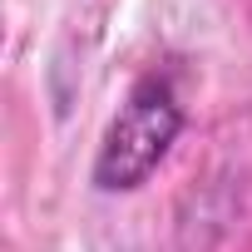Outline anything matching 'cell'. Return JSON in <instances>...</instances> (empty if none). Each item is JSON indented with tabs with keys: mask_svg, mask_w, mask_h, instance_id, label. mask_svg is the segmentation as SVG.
Returning a JSON list of instances; mask_svg holds the SVG:
<instances>
[{
	"mask_svg": "<svg viewBox=\"0 0 252 252\" xmlns=\"http://www.w3.org/2000/svg\"><path fill=\"white\" fill-rule=\"evenodd\" d=\"M183 134V109L168 89V79L149 74L129 89L119 119L109 124V134L99 144V158H94V183L104 193H129L139 188L158 163L163 154L173 149V139Z\"/></svg>",
	"mask_w": 252,
	"mask_h": 252,
	"instance_id": "cell-1",
	"label": "cell"
}]
</instances>
